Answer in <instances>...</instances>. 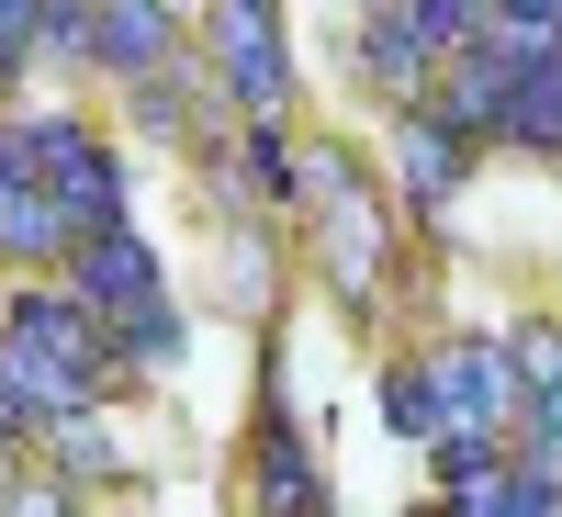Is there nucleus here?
Masks as SVG:
<instances>
[{
    "label": "nucleus",
    "mask_w": 562,
    "mask_h": 517,
    "mask_svg": "<svg viewBox=\"0 0 562 517\" xmlns=\"http://www.w3.org/2000/svg\"><path fill=\"white\" fill-rule=\"evenodd\" d=\"M113 371H124V338L68 293V281H23V293L0 304V383H12V405L34 416V428L102 416Z\"/></svg>",
    "instance_id": "obj_1"
},
{
    "label": "nucleus",
    "mask_w": 562,
    "mask_h": 517,
    "mask_svg": "<svg viewBox=\"0 0 562 517\" xmlns=\"http://www.w3.org/2000/svg\"><path fill=\"white\" fill-rule=\"evenodd\" d=\"M293 214L315 225V259H326V281H338L349 304H371L383 293V203H371V180H360V158L349 147H293Z\"/></svg>",
    "instance_id": "obj_2"
},
{
    "label": "nucleus",
    "mask_w": 562,
    "mask_h": 517,
    "mask_svg": "<svg viewBox=\"0 0 562 517\" xmlns=\"http://www.w3.org/2000/svg\"><path fill=\"white\" fill-rule=\"evenodd\" d=\"M68 293L124 338V371H169V360H180V304H169L158 248L135 237V225H113V237H90V248L68 259Z\"/></svg>",
    "instance_id": "obj_3"
},
{
    "label": "nucleus",
    "mask_w": 562,
    "mask_h": 517,
    "mask_svg": "<svg viewBox=\"0 0 562 517\" xmlns=\"http://www.w3.org/2000/svg\"><path fill=\"white\" fill-rule=\"evenodd\" d=\"M23 158H34V180H45V192L68 203L79 248L124 225V158H113V147H102V135H90L79 113H34V124H23Z\"/></svg>",
    "instance_id": "obj_4"
},
{
    "label": "nucleus",
    "mask_w": 562,
    "mask_h": 517,
    "mask_svg": "<svg viewBox=\"0 0 562 517\" xmlns=\"http://www.w3.org/2000/svg\"><path fill=\"white\" fill-rule=\"evenodd\" d=\"M428 394H439V439L450 428L506 439L529 416V383H518V360H506V338H439L428 349Z\"/></svg>",
    "instance_id": "obj_5"
},
{
    "label": "nucleus",
    "mask_w": 562,
    "mask_h": 517,
    "mask_svg": "<svg viewBox=\"0 0 562 517\" xmlns=\"http://www.w3.org/2000/svg\"><path fill=\"white\" fill-rule=\"evenodd\" d=\"M214 79L237 90L248 124H281L293 57H281V0H214Z\"/></svg>",
    "instance_id": "obj_6"
},
{
    "label": "nucleus",
    "mask_w": 562,
    "mask_h": 517,
    "mask_svg": "<svg viewBox=\"0 0 562 517\" xmlns=\"http://www.w3.org/2000/svg\"><path fill=\"white\" fill-rule=\"evenodd\" d=\"M0 259H23V270H57V259H79V225H68V203L34 180V158H23V124H0Z\"/></svg>",
    "instance_id": "obj_7"
},
{
    "label": "nucleus",
    "mask_w": 562,
    "mask_h": 517,
    "mask_svg": "<svg viewBox=\"0 0 562 517\" xmlns=\"http://www.w3.org/2000/svg\"><path fill=\"white\" fill-rule=\"evenodd\" d=\"M248 506H259V517H326V461H315V439L293 428V405H281V371H270L259 450H248Z\"/></svg>",
    "instance_id": "obj_8"
},
{
    "label": "nucleus",
    "mask_w": 562,
    "mask_h": 517,
    "mask_svg": "<svg viewBox=\"0 0 562 517\" xmlns=\"http://www.w3.org/2000/svg\"><path fill=\"white\" fill-rule=\"evenodd\" d=\"M90 68L147 90V79H180V12L169 0H102L90 12Z\"/></svg>",
    "instance_id": "obj_9"
},
{
    "label": "nucleus",
    "mask_w": 562,
    "mask_h": 517,
    "mask_svg": "<svg viewBox=\"0 0 562 517\" xmlns=\"http://www.w3.org/2000/svg\"><path fill=\"white\" fill-rule=\"evenodd\" d=\"M461 169H473V135H450L428 102L394 113V180H405V203H416V214H439V203L461 192Z\"/></svg>",
    "instance_id": "obj_10"
},
{
    "label": "nucleus",
    "mask_w": 562,
    "mask_h": 517,
    "mask_svg": "<svg viewBox=\"0 0 562 517\" xmlns=\"http://www.w3.org/2000/svg\"><path fill=\"white\" fill-rule=\"evenodd\" d=\"M506 147L562 158V57H551L540 79H518V102H506Z\"/></svg>",
    "instance_id": "obj_11"
},
{
    "label": "nucleus",
    "mask_w": 562,
    "mask_h": 517,
    "mask_svg": "<svg viewBox=\"0 0 562 517\" xmlns=\"http://www.w3.org/2000/svg\"><path fill=\"white\" fill-rule=\"evenodd\" d=\"M383 428H394V439H416V450L439 439V394H428V360L383 371Z\"/></svg>",
    "instance_id": "obj_12"
},
{
    "label": "nucleus",
    "mask_w": 562,
    "mask_h": 517,
    "mask_svg": "<svg viewBox=\"0 0 562 517\" xmlns=\"http://www.w3.org/2000/svg\"><path fill=\"white\" fill-rule=\"evenodd\" d=\"M237 169L259 180L270 203H293V124H248V147H237Z\"/></svg>",
    "instance_id": "obj_13"
},
{
    "label": "nucleus",
    "mask_w": 562,
    "mask_h": 517,
    "mask_svg": "<svg viewBox=\"0 0 562 517\" xmlns=\"http://www.w3.org/2000/svg\"><path fill=\"white\" fill-rule=\"evenodd\" d=\"M428 461H439V484L461 495V484H484V473H506V439H473V428H450V439H428Z\"/></svg>",
    "instance_id": "obj_14"
},
{
    "label": "nucleus",
    "mask_w": 562,
    "mask_h": 517,
    "mask_svg": "<svg viewBox=\"0 0 562 517\" xmlns=\"http://www.w3.org/2000/svg\"><path fill=\"white\" fill-rule=\"evenodd\" d=\"M90 12H102V0H45L34 45H45V57H90Z\"/></svg>",
    "instance_id": "obj_15"
},
{
    "label": "nucleus",
    "mask_w": 562,
    "mask_h": 517,
    "mask_svg": "<svg viewBox=\"0 0 562 517\" xmlns=\"http://www.w3.org/2000/svg\"><path fill=\"white\" fill-rule=\"evenodd\" d=\"M57 461H68V473H113V439L79 416V428H57Z\"/></svg>",
    "instance_id": "obj_16"
},
{
    "label": "nucleus",
    "mask_w": 562,
    "mask_h": 517,
    "mask_svg": "<svg viewBox=\"0 0 562 517\" xmlns=\"http://www.w3.org/2000/svg\"><path fill=\"white\" fill-rule=\"evenodd\" d=\"M0 517H68V484H45V473H23L12 495H0Z\"/></svg>",
    "instance_id": "obj_17"
},
{
    "label": "nucleus",
    "mask_w": 562,
    "mask_h": 517,
    "mask_svg": "<svg viewBox=\"0 0 562 517\" xmlns=\"http://www.w3.org/2000/svg\"><path fill=\"white\" fill-rule=\"evenodd\" d=\"M34 12L45 0H0V45H34Z\"/></svg>",
    "instance_id": "obj_18"
}]
</instances>
